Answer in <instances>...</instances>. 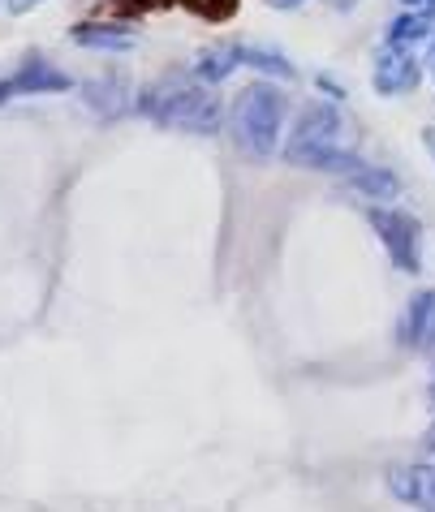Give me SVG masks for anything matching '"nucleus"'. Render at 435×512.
<instances>
[{"label":"nucleus","mask_w":435,"mask_h":512,"mask_svg":"<svg viewBox=\"0 0 435 512\" xmlns=\"http://www.w3.org/2000/svg\"><path fill=\"white\" fill-rule=\"evenodd\" d=\"M138 112L147 121L164 125V130H181V134H216L220 130V99L203 87V82H151V87L138 95Z\"/></svg>","instance_id":"nucleus-1"},{"label":"nucleus","mask_w":435,"mask_h":512,"mask_svg":"<svg viewBox=\"0 0 435 512\" xmlns=\"http://www.w3.org/2000/svg\"><path fill=\"white\" fill-rule=\"evenodd\" d=\"M289 99L280 95L272 82H246L233 99V138L237 151H246L250 160H268L280 142V125H285Z\"/></svg>","instance_id":"nucleus-2"},{"label":"nucleus","mask_w":435,"mask_h":512,"mask_svg":"<svg viewBox=\"0 0 435 512\" xmlns=\"http://www.w3.org/2000/svg\"><path fill=\"white\" fill-rule=\"evenodd\" d=\"M336 151H345V117L341 108L332 104H311L293 125V134L285 142V160L298 164V168H319L332 160Z\"/></svg>","instance_id":"nucleus-3"},{"label":"nucleus","mask_w":435,"mask_h":512,"mask_svg":"<svg viewBox=\"0 0 435 512\" xmlns=\"http://www.w3.org/2000/svg\"><path fill=\"white\" fill-rule=\"evenodd\" d=\"M367 224L380 233V241H384V250H388V259H392L397 272H405V276L423 272V250H418L423 229H418V220L410 216V211H397V207H388V203H375V207H367Z\"/></svg>","instance_id":"nucleus-4"},{"label":"nucleus","mask_w":435,"mask_h":512,"mask_svg":"<svg viewBox=\"0 0 435 512\" xmlns=\"http://www.w3.org/2000/svg\"><path fill=\"white\" fill-rule=\"evenodd\" d=\"M324 173H336L341 181H349V186L354 190H362V194H371L375 203H380V198H392L401 190V181L388 173V168H375V164H367V160H358L354 151H336L332 160L324 164Z\"/></svg>","instance_id":"nucleus-5"},{"label":"nucleus","mask_w":435,"mask_h":512,"mask_svg":"<svg viewBox=\"0 0 435 512\" xmlns=\"http://www.w3.org/2000/svg\"><path fill=\"white\" fill-rule=\"evenodd\" d=\"M423 82V69H418V56L414 52H401L384 44L375 52V74H371V87L380 95H405Z\"/></svg>","instance_id":"nucleus-6"},{"label":"nucleus","mask_w":435,"mask_h":512,"mask_svg":"<svg viewBox=\"0 0 435 512\" xmlns=\"http://www.w3.org/2000/svg\"><path fill=\"white\" fill-rule=\"evenodd\" d=\"M388 491H392V500L410 504L418 512H435V461L392 465L388 469Z\"/></svg>","instance_id":"nucleus-7"},{"label":"nucleus","mask_w":435,"mask_h":512,"mask_svg":"<svg viewBox=\"0 0 435 512\" xmlns=\"http://www.w3.org/2000/svg\"><path fill=\"white\" fill-rule=\"evenodd\" d=\"M69 87H74L69 74L52 69L48 61H26L9 82H0V99H13V95H56V91H69Z\"/></svg>","instance_id":"nucleus-8"},{"label":"nucleus","mask_w":435,"mask_h":512,"mask_svg":"<svg viewBox=\"0 0 435 512\" xmlns=\"http://www.w3.org/2000/svg\"><path fill=\"white\" fill-rule=\"evenodd\" d=\"M401 345L414 353L435 349V289H423L410 297L405 319H401Z\"/></svg>","instance_id":"nucleus-9"},{"label":"nucleus","mask_w":435,"mask_h":512,"mask_svg":"<svg viewBox=\"0 0 435 512\" xmlns=\"http://www.w3.org/2000/svg\"><path fill=\"white\" fill-rule=\"evenodd\" d=\"M69 39L87 52H130L138 44V35L121 22H78L74 31H69Z\"/></svg>","instance_id":"nucleus-10"},{"label":"nucleus","mask_w":435,"mask_h":512,"mask_svg":"<svg viewBox=\"0 0 435 512\" xmlns=\"http://www.w3.org/2000/svg\"><path fill=\"white\" fill-rule=\"evenodd\" d=\"M242 65V44H207L199 56H194V82H203V87H216L233 74V69Z\"/></svg>","instance_id":"nucleus-11"},{"label":"nucleus","mask_w":435,"mask_h":512,"mask_svg":"<svg viewBox=\"0 0 435 512\" xmlns=\"http://www.w3.org/2000/svg\"><path fill=\"white\" fill-rule=\"evenodd\" d=\"M427 35H431V13H418V9H405L401 18H392V26H388V44L401 52H414Z\"/></svg>","instance_id":"nucleus-12"},{"label":"nucleus","mask_w":435,"mask_h":512,"mask_svg":"<svg viewBox=\"0 0 435 512\" xmlns=\"http://www.w3.org/2000/svg\"><path fill=\"white\" fill-rule=\"evenodd\" d=\"M87 99H91V108L95 112H121V108H130V87H125L121 78H108V82H91L87 87Z\"/></svg>","instance_id":"nucleus-13"},{"label":"nucleus","mask_w":435,"mask_h":512,"mask_svg":"<svg viewBox=\"0 0 435 512\" xmlns=\"http://www.w3.org/2000/svg\"><path fill=\"white\" fill-rule=\"evenodd\" d=\"M242 65L259 69V74H276V78H298L285 56H280V52H268V48H242Z\"/></svg>","instance_id":"nucleus-14"},{"label":"nucleus","mask_w":435,"mask_h":512,"mask_svg":"<svg viewBox=\"0 0 435 512\" xmlns=\"http://www.w3.org/2000/svg\"><path fill=\"white\" fill-rule=\"evenodd\" d=\"M35 5H39V0H5V9H9V13H31Z\"/></svg>","instance_id":"nucleus-15"},{"label":"nucleus","mask_w":435,"mask_h":512,"mask_svg":"<svg viewBox=\"0 0 435 512\" xmlns=\"http://www.w3.org/2000/svg\"><path fill=\"white\" fill-rule=\"evenodd\" d=\"M405 9H418V13H435V0H401Z\"/></svg>","instance_id":"nucleus-16"},{"label":"nucleus","mask_w":435,"mask_h":512,"mask_svg":"<svg viewBox=\"0 0 435 512\" xmlns=\"http://www.w3.org/2000/svg\"><path fill=\"white\" fill-rule=\"evenodd\" d=\"M423 142H427V151H431V160H435V125H423Z\"/></svg>","instance_id":"nucleus-17"},{"label":"nucleus","mask_w":435,"mask_h":512,"mask_svg":"<svg viewBox=\"0 0 435 512\" xmlns=\"http://www.w3.org/2000/svg\"><path fill=\"white\" fill-rule=\"evenodd\" d=\"M263 5H272V9H298L302 0H263Z\"/></svg>","instance_id":"nucleus-18"},{"label":"nucleus","mask_w":435,"mask_h":512,"mask_svg":"<svg viewBox=\"0 0 435 512\" xmlns=\"http://www.w3.org/2000/svg\"><path fill=\"white\" fill-rule=\"evenodd\" d=\"M423 448H427V452H435V422H431V431L423 435Z\"/></svg>","instance_id":"nucleus-19"},{"label":"nucleus","mask_w":435,"mask_h":512,"mask_svg":"<svg viewBox=\"0 0 435 512\" xmlns=\"http://www.w3.org/2000/svg\"><path fill=\"white\" fill-rule=\"evenodd\" d=\"M431 401H435V371H431Z\"/></svg>","instance_id":"nucleus-20"},{"label":"nucleus","mask_w":435,"mask_h":512,"mask_svg":"<svg viewBox=\"0 0 435 512\" xmlns=\"http://www.w3.org/2000/svg\"><path fill=\"white\" fill-rule=\"evenodd\" d=\"M431 69H435V44H431Z\"/></svg>","instance_id":"nucleus-21"}]
</instances>
